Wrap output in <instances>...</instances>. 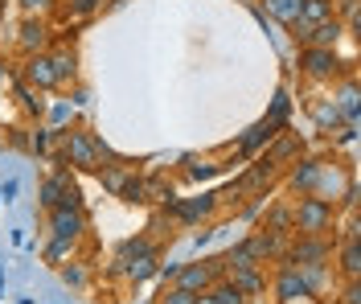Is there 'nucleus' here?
I'll use <instances>...</instances> for the list:
<instances>
[{
  "label": "nucleus",
  "mask_w": 361,
  "mask_h": 304,
  "mask_svg": "<svg viewBox=\"0 0 361 304\" xmlns=\"http://www.w3.org/2000/svg\"><path fill=\"white\" fill-rule=\"evenodd\" d=\"M329 222H333V206L324 202V197H304L300 202V210H295V226L304 234H324L329 231Z\"/></svg>",
  "instance_id": "f257e3e1"
},
{
  "label": "nucleus",
  "mask_w": 361,
  "mask_h": 304,
  "mask_svg": "<svg viewBox=\"0 0 361 304\" xmlns=\"http://www.w3.org/2000/svg\"><path fill=\"white\" fill-rule=\"evenodd\" d=\"M54 238L58 243H74L82 234V210L78 206H54Z\"/></svg>",
  "instance_id": "f03ea898"
},
{
  "label": "nucleus",
  "mask_w": 361,
  "mask_h": 304,
  "mask_svg": "<svg viewBox=\"0 0 361 304\" xmlns=\"http://www.w3.org/2000/svg\"><path fill=\"white\" fill-rule=\"evenodd\" d=\"M70 161L78 164V169H94L99 164V140H90L82 132H70V144H66Z\"/></svg>",
  "instance_id": "7ed1b4c3"
},
{
  "label": "nucleus",
  "mask_w": 361,
  "mask_h": 304,
  "mask_svg": "<svg viewBox=\"0 0 361 304\" xmlns=\"http://www.w3.org/2000/svg\"><path fill=\"white\" fill-rule=\"evenodd\" d=\"M337 54L333 49H320V46H308L304 49V71L312 74V78H329V74H337Z\"/></svg>",
  "instance_id": "20e7f679"
},
{
  "label": "nucleus",
  "mask_w": 361,
  "mask_h": 304,
  "mask_svg": "<svg viewBox=\"0 0 361 304\" xmlns=\"http://www.w3.org/2000/svg\"><path fill=\"white\" fill-rule=\"evenodd\" d=\"M320 259H329V247L316 238V234H308L300 247H295V255H292V267H324Z\"/></svg>",
  "instance_id": "39448f33"
},
{
  "label": "nucleus",
  "mask_w": 361,
  "mask_h": 304,
  "mask_svg": "<svg viewBox=\"0 0 361 304\" xmlns=\"http://www.w3.org/2000/svg\"><path fill=\"white\" fill-rule=\"evenodd\" d=\"M304 46H320V49H333L337 46V37H341V25L337 21H320L312 25V29H304V33H295Z\"/></svg>",
  "instance_id": "423d86ee"
},
{
  "label": "nucleus",
  "mask_w": 361,
  "mask_h": 304,
  "mask_svg": "<svg viewBox=\"0 0 361 304\" xmlns=\"http://www.w3.org/2000/svg\"><path fill=\"white\" fill-rule=\"evenodd\" d=\"M209 280H214V267H205V263H189V267H177V284H180V288H189V292H202Z\"/></svg>",
  "instance_id": "0eeeda50"
},
{
  "label": "nucleus",
  "mask_w": 361,
  "mask_h": 304,
  "mask_svg": "<svg viewBox=\"0 0 361 304\" xmlns=\"http://www.w3.org/2000/svg\"><path fill=\"white\" fill-rule=\"evenodd\" d=\"M279 296H288V300H292V296H308V280L300 276V267H292V263H288L283 276H279Z\"/></svg>",
  "instance_id": "6e6552de"
},
{
  "label": "nucleus",
  "mask_w": 361,
  "mask_h": 304,
  "mask_svg": "<svg viewBox=\"0 0 361 304\" xmlns=\"http://www.w3.org/2000/svg\"><path fill=\"white\" fill-rule=\"evenodd\" d=\"M214 210V197H197V202H177V218L180 222H197L202 214Z\"/></svg>",
  "instance_id": "1a4fd4ad"
},
{
  "label": "nucleus",
  "mask_w": 361,
  "mask_h": 304,
  "mask_svg": "<svg viewBox=\"0 0 361 304\" xmlns=\"http://www.w3.org/2000/svg\"><path fill=\"white\" fill-rule=\"evenodd\" d=\"M29 78H33L37 87H54V83H58V74H54V66H49V58H33V62H29Z\"/></svg>",
  "instance_id": "9d476101"
},
{
  "label": "nucleus",
  "mask_w": 361,
  "mask_h": 304,
  "mask_svg": "<svg viewBox=\"0 0 361 304\" xmlns=\"http://www.w3.org/2000/svg\"><path fill=\"white\" fill-rule=\"evenodd\" d=\"M300 4H304V0H267V8L279 17V21H288V25L300 21Z\"/></svg>",
  "instance_id": "9b49d317"
},
{
  "label": "nucleus",
  "mask_w": 361,
  "mask_h": 304,
  "mask_svg": "<svg viewBox=\"0 0 361 304\" xmlns=\"http://www.w3.org/2000/svg\"><path fill=\"white\" fill-rule=\"evenodd\" d=\"M234 288H238V292H243V296H247V292H259V288H263V280H259V276H255V267H234Z\"/></svg>",
  "instance_id": "f8f14e48"
},
{
  "label": "nucleus",
  "mask_w": 361,
  "mask_h": 304,
  "mask_svg": "<svg viewBox=\"0 0 361 304\" xmlns=\"http://www.w3.org/2000/svg\"><path fill=\"white\" fill-rule=\"evenodd\" d=\"M316 177H320V164L304 161V164H300V169L292 173V186H295V189H312V186H316Z\"/></svg>",
  "instance_id": "ddd939ff"
},
{
  "label": "nucleus",
  "mask_w": 361,
  "mask_h": 304,
  "mask_svg": "<svg viewBox=\"0 0 361 304\" xmlns=\"http://www.w3.org/2000/svg\"><path fill=\"white\" fill-rule=\"evenodd\" d=\"M209 300H214V304H243V292L226 280V284H218V288L209 292Z\"/></svg>",
  "instance_id": "4468645a"
},
{
  "label": "nucleus",
  "mask_w": 361,
  "mask_h": 304,
  "mask_svg": "<svg viewBox=\"0 0 361 304\" xmlns=\"http://www.w3.org/2000/svg\"><path fill=\"white\" fill-rule=\"evenodd\" d=\"M21 46L25 49H42L45 46V25H33V21L25 25L21 29Z\"/></svg>",
  "instance_id": "2eb2a0df"
},
{
  "label": "nucleus",
  "mask_w": 361,
  "mask_h": 304,
  "mask_svg": "<svg viewBox=\"0 0 361 304\" xmlns=\"http://www.w3.org/2000/svg\"><path fill=\"white\" fill-rule=\"evenodd\" d=\"M128 272H132V280H148L152 276V251H140V259L128 263Z\"/></svg>",
  "instance_id": "dca6fc26"
},
{
  "label": "nucleus",
  "mask_w": 361,
  "mask_h": 304,
  "mask_svg": "<svg viewBox=\"0 0 361 304\" xmlns=\"http://www.w3.org/2000/svg\"><path fill=\"white\" fill-rule=\"evenodd\" d=\"M357 272H361V255H357V243H349V247H345V276H349V280H357Z\"/></svg>",
  "instance_id": "f3484780"
},
{
  "label": "nucleus",
  "mask_w": 361,
  "mask_h": 304,
  "mask_svg": "<svg viewBox=\"0 0 361 304\" xmlns=\"http://www.w3.org/2000/svg\"><path fill=\"white\" fill-rule=\"evenodd\" d=\"M160 304H197V292H189V288H173V292H164V300Z\"/></svg>",
  "instance_id": "a211bd4d"
},
{
  "label": "nucleus",
  "mask_w": 361,
  "mask_h": 304,
  "mask_svg": "<svg viewBox=\"0 0 361 304\" xmlns=\"http://www.w3.org/2000/svg\"><path fill=\"white\" fill-rule=\"evenodd\" d=\"M337 119H341V107H337V103H324V107H316V123H324V128L333 123V128H337Z\"/></svg>",
  "instance_id": "6ab92c4d"
},
{
  "label": "nucleus",
  "mask_w": 361,
  "mask_h": 304,
  "mask_svg": "<svg viewBox=\"0 0 361 304\" xmlns=\"http://www.w3.org/2000/svg\"><path fill=\"white\" fill-rule=\"evenodd\" d=\"M103 186L111 189V193H119V189L128 186V173H123V169H107V173H103Z\"/></svg>",
  "instance_id": "aec40b11"
},
{
  "label": "nucleus",
  "mask_w": 361,
  "mask_h": 304,
  "mask_svg": "<svg viewBox=\"0 0 361 304\" xmlns=\"http://www.w3.org/2000/svg\"><path fill=\"white\" fill-rule=\"evenodd\" d=\"M49 66H54V74H58V78H66V74L74 71V58H70V54H58V58H54Z\"/></svg>",
  "instance_id": "412c9836"
},
{
  "label": "nucleus",
  "mask_w": 361,
  "mask_h": 304,
  "mask_svg": "<svg viewBox=\"0 0 361 304\" xmlns=\"http://www.w3.org/2000/svg\"><path fill=\"white\" fill-rule=\"evenodd\" d=\"M189 173H193V177H197V181H205V177H209V173H214V164H193V169H189Z\"/></svg>",
  "instance_id": "4be33fe9"
},
{
  "label": "nucleus",
  "mask_w": 361,
  "mask_h": 304,
  "mask_svg": "<svg viewBox=\"0 0 361 304\" xmlns=\"http://www.w3.org/2000/svg\"><path fill=\"white\" fill-rule=\"evenodd\" d=\"M271 226H275V231H283V226H288V210H275V214H271Z\"/></svg>",
  "instance_id": "5701e85b"
},
{
  "label": "nucleus",
  "mask_w": 361,
  "mask_h": 304,
  "mask_svg": "<svg viewBox=\"0 0 361 304\" xmlns=\"http://www.w3.org/2000/svg\"><path fill=\"white\" fill-rule=\"evenodd\" d=\"M45 255H49V259H62V255H66V243H58V238H54V243H49V251H45Z\"/></svg>",
  "instance_id": "b1692460"
},
{
  "label": "nucleus",
  "mask_w": 361,
  "mask_h": 304,
  "mask_svg": "<svg viewBox=\"0 0 361 304\" xmlns=\"http://www.w3.org/2000/svg\"><path fill=\"white\" fill-rule=\"evenodd\" d=\"M62 276H66V284H82V267H66Z\"/></svg>",
  "instance_id": "393cba45"
},
{
  "label": "nucleus",
  "mask_w": 361,
  "mask_h": 304,
  "mask_svg": "<svg viewBox=\"0 0 361 304\" xmlns=\"http://www.w3.org/2000/svg\"><path fill=\"white\" fill-rule=\"evenodd\" d=\"M361 300V288L357 284H349V292H345V304H357Z\"/></svg>",
  "instance_id": "a878e982"
},
{
  "label": "nucleus",
  "mask_w": 361,
  "mask_h": 304,
  "mask_svg": "<svg viewBox=\"0 0 361 304\" xmlns=\"http://www.w3.org/2000/svg\"><path fill=\"white\" fill-rule=\"evenodd\" d=\"M13 193H17V181H4V189H0V197H4V202H13Z\"/></svg>",
  "instance_id": "bb28decb"
},
{
  "label": "nucleus",
  "mask_w": 361,
  "mask_h": 304,
  "mask_svg": "<svg viewBox=\"0 0 361 304\" xmlns=\"http://www.w3.org/2000/svg\"><path fill=\"white\" fill-rule=\"evenodd\" d=\"M74 8H78V13H90V8H94V0H74Z\"/></svg>",
  "instance_id": "cd10ccee"
},
{
  "label": "nucleus",
  "mask_w": 361,
  "mask_h": 304,
  "mask_svg": "<svg viewBox=\"0 0 361 304\" xmlns=\"http://www.w3.org/2000/svg\"><path fill=\"white\" fill-rule=\"evenodd\" d=\"M25 4H29V8H42L45 0H25Z\"/></svg>",
  "instance_id": "c85d7f7f"
},
{
  "label": "nucleus",
  "mask_w": 361,
  "mask_h": 304,
  "mask_svg": "<svg viewBox=\"0 0 361 304\" xmlns=\"http://www.w3.org/2000/svg\"><path fill=\"white\" fill-rule=\"evenodd\" d=\"M0 276H4V272H0Z\"/></svg>",
  "instance_id": "c756f323"
}]
</instances>
